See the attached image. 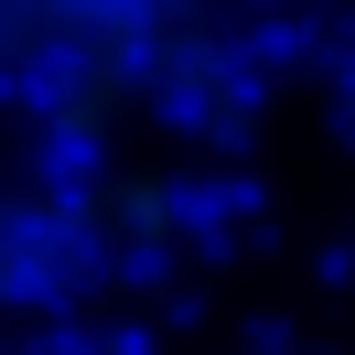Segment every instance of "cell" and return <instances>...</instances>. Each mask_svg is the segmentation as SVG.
<instances>
[{
	"instance_id": "cell-1",
	"label": "cell",
	"mask_w": 355,
	"mask_h": 355,
	"mask_svg": "<svg viewBox=\"0 0 355 355\" xmlns=\"http://www.w3.org/2000/svg\"><path fill=\"white\" fill-rule=\"evenodd\" d=\"M259 11L269 0H0V97H33L65 151H108L151 108H216Z\"/></svg>"
},
{
	"instance_id": "cell-2",
	"label": "cell",
	"mask_w": 355,
	"mask_h": 355,
	"mask_svg": "<svg viewBox=\"0 0 355 355\" xmlns=\"http://www.w3.org/2000/svg\"><path fill=\"white\" fill-rule=\"evenodd\" d=\"M54 216H65L76 269H87V259H162L173 226H183V194L162 173H140V162H108V173H87Z\"/></svg>"
},
{
	"instance_id": "cell-3",
	"label": "cell",
	"mask_w": 355,
	"mask_h": 355,
	"mask_svg": "<svg viewBox=\"0 0 355 355\" xmlns=\"http://www.w3.org/2000/svg\"><path fill=\"white\" fill-rule=\"evenodd\" d=\"M54 280H76L65 216H54V205H22V194H0V312L44 302Z\"/></svg>"
}]
</instances>
